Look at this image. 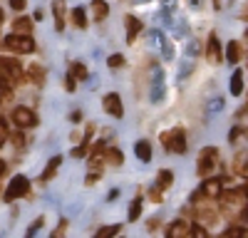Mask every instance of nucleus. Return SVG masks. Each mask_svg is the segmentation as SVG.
I'll return each instance as SVG.
<instances>
[{"label": "nucleus", "instance_id": "nucleus-1", "mask_svg": "<svg viewBox=\"0 0 248 238\" xmlns=\"http://www.w3.org/2000/svg\"><path fill=\"white\" fill-rule=\"evenodd\" d=\"M216 169H218V149H216V147H206V149H201V154H199V164H196L199 176L209 178Z\"/></svg>", "mask_w": 248, "mask_h": 238}, {"label": "nucleus", "instance_id": "nucleus-2", "mask_svg": "<svg viewBox=\"0 0 248 238\" xmlns=\"http://www.w3.org/2000/svg\"><path fill=\"white\" fill-rule=\"evenodd\" d=\"M161 144L167 147L171 154H184L186 151V132L181 127H174L161 134Z\"/></svg>", "mask_w": 248, "mask_h": 238}, {"label": "nucleus", "instance_id": "nucleus-3", "mask_svg": "<svg viewBox=\"0 0 248 238\" xmlns=\"http://www.w3.org/2000/svg\"><path fill=\"white\" fill-rule=\"evenodd\" d=\"M5 47H8V50H13V52H17V55H28V52H32V50H35V40H32L30 35L13 32V35H8V37H5Z\"/></svg>", "mask_w": 248, "mask_h": 238}, {"label": "nucleus", "instance_id": "nucleus-4", "mask_svg": "<svg viewBox=\"0 0 248 238\" xmlns=\"http://www.w3.org/2000/svg\"><path fill=\"white\" fill-rule=\"evenodd\" d=\"M10 119H13V124L17 129H32V127H37V114L30 107H15Z\"/></svg>", "mask_w": 248, "mask_h": 238}, {"label": "nucleus", "instance_id": "nucleus-5", "mask_svg": "<svg viewBox=\"0 0 248 238\" xmlns=\"http://www.w3.org/2000/svg\"><path fill=\"white\" fill-rule=\"evenodd\" d=\"M30 193V181H28V176H15L13 181L8 184V189H5V201H15V198H20V196H28Z\"/></svg>", "mask_w": 248, "mask_h": 238}, {"label": "nucleus", "instance_id": "nucleus-6", "mask_svg": "<svg viewBox=\"0 0 248 238\" xmlns=\"http://www.w3.org/2000/svg\"><path fill=\"white\" fill-rule=\"evenodd\" d=\"M102 109H105L107 114H112V117H117V119L124 117V104H122V99H119L117 92L105 94V99H102Z\"/></svg>", "mask_w": 248, "mask_h": 238}, {"label": "nucleus", "instance_id": "nucleus-7", "mask_svg": "<svg viewBox=\"0 0 248 238\" xmlns=\"http://www.w3.org/2000/svg\"><path fill=\"white\" fill-rule=\"evenodd\" d=\"M167 236H171V238H186V236H194V223L191 221H186V218H181V221H174L171 226H169V231H167Z\"/></svg>", "mask_w": 248, "mask_h": 238}, {"label": "nucleus", "instance_id": "nucleus-8", "mask_svg": "<svg viewBox=\"0 0 248 238\" xmlns=\"http://www.w3.org/2000/svg\"><path fill=\"white\" fill-rule=\"evenodd\" d=\"M203 198H218L221 196V181H218V178H206V181H203V186H201V191H199Z\"/></svg>", "mask_w": 248, "mask_h": 238}, {"label": "nucleus", "instance_id": "nucleus-9", "mask_svg": "<svg viewBox=\"0 0 248 238\" xmlns=\"http://www.w3.org/2000/svg\"><path fill=\"white\" fill-rule=\"evenodd\" d=\"M52 15H55V30L60 32L65 28V0H55L52 3Z\"/></svg>", "mask_w": 248, "mask_h": 238}, {"label": "nucleus", "instance_id": "nucleus-10", "mask_svg": "<svg viewBox=\"0 0 248 238\" xmlns=\"http://www.w3.org/2000/svg\"><path fill=\"white\" fill-rule=\"evenodd\" d=\"M206 57H209V62H218V60H221V45H218V37H216V35L209 37V45H206Z\"/></svg>", "mask_w": 248, "mask_h": 238}, {"label": "nucleus", "instance_id": "nucleus-11", "mask_svg": "<svg viewBox=\"0 0 248 238\" xmlns=\"http://www.w3.org/2000/svg\"><path fill=\"white\" fill-rule=\"evenodd\" d=\"M134 154H137V159H141V162L147 164L149 159H152V144L141 139V142H137V144H134Z\"/></svg>", "mask_w": 248, "mask_h": 238}, {"label": "nucleus", "instance_id": "nucleus-12", "mask_svg": "<svg viewBox=\"0 0 248 238\" xmlns=\"http://www.w3.org/2000/svg\"><path fill=\"white\" fill-rule=\"evenodd\" d=\"M60 164H62V156H52L50 162H47V166H45V171H43V181H50V178L57 174V169H60Z\"/></svg>", "mask_w": 248, "mask_h": 238}, {"label": "nucleus", "instance_id": "nucleus-13", "mask_svg": "<svg viewBox=\"0 0 248 238\" xmlns=\"http://www.w3.org/2000/svg\"><path fill=\"white\" fill-rule=\"evenodd\" d=\"M141 23H139V17L134 15H127V43H134L137 40V32H139Z\"/></svg>", "mask_w": 248, "mask_h": 238}, {"label": "nucleus", "instance_id": "nucleus-14", "mask_svg": "<svg viewBox=\"0 0 248 238\" xmlns=\"http://www.w3.org/2000/svg\"><path fill=\"white\" fill-rule=\"evenodd\" d=\"M174 184V174L169 171V169H161L159 174H156V186L164 191V189H169Z\"/></svg>", "mask_w": 248, "mask_h": 238}, {"label": "nucleus", "instance_id": "nucleus-15", "mask_svg": "<svg viewBox=\"0 0 248 238\" xmlns=\"http://www.w3.org/2000/svg\"><path fill=\"white\" fill-rule=\"evenodd\" d=\"M32 30V20L30 17H17L13 23V32H20V35H30Z\"/></svg>", "mask_w": 248, "mask_h": 238}, {"label": "nucleus", "instance_id": "nucleus-16", "mask_svg": "<svg viewBox=\"0 0 248 238\" xmlns=\"http://www.w3.org/2000/svg\"><path fill=\"white\" fill-rule=\"evenodd\" d=\"M92 13H94V20H105L109 15V5L105 0H92Z\"/></svg>", "mask_w": 248, "mask_h": 238}, {"label": "nucleus", "instance_id": "nucleus-17", "mask_svg": "<svg viewBox=\"0 0 248 238\" xmlns=\"http://www.w3.org/2000/svg\"><path fill=\"white\" fill-rule=\"evenodd\" d=\"M70 74L77 79V82H85V79H87V67L82 62H72L70 65Z\"/></svg>", "mask_w": 248, "mask_h": 238}, {"label": "nucleus", "instance_id": "nucleus-18", "mask_svg": "<svg viewBox=\"0 0 248 238\" xmlns=\"http://www.w3.org/2000/svg\"><path fill=\"white\" fill-rule=\"evenodd\" d=\"M241 52H243V50H241V45H238L236 40H233V43H229V50H226V60L236 65L238 60H241Z\"/></svg>", "mask_w": 248, "mask_h": 238}, {"label": "nucleus", "instance_id": "nucleus-19", "mask_svg": "<svg viewBox=\"0 0 248 238\" xmlns=\"http://www.w3.org/2000/svg\"><path fill=\"white\" fill-rule=\"evenodd\" d=\"M105 162H109L112 166H119L124 162V154L119 149H105Z\"/></svg>", "mask_w": 248, "mask_h": 238}, {"label": "nucleus", "instance_id": "nucleus-20", "mask_svg": "<svg viewBox=\"0 0 248 238\" xmlns=\"http://www.w3.org/2000/svg\"><path fill=\"white\" fill-rule=\"evenodd\" d=\"M72 23H75L79 30H85V28H87V15H85V8H75V10H72Z\"/></svg>", "mask_w": 248, "mask_h": 238}, {"label": "nucleus", "instance_id": "nucleus-21", "mask_svg": "<svg viewBox=\"0 0 248 238\" xmlns=\"http://www.w3.org/2000/svg\"><path fill=\"white\" fill-rule=\"evenodd\" d=\"M241 92H243V74L236 70V72L231 74V94H233V97H238Z\"/></svg>", "mask_w": 248, "mask_h": 238}, {"label": "nucleus", "instance_id": "nucleus-22", "mask_svg": "<svg viewBox=\"0 0 248 238\" xmlns=\"http://www.w3.org/2000/svg\"><path fill=\"white\" fill-rule=\"evenodd\" d=\"M28 74H30V79H32L35 85H43L45 82V67H40V65H32L28 70Z\"/></svg>", "mask_w": 248, "mask_h": 238}, {"label": "nucleus", "instance_id": "nucleus-23", "mask_svg": "<svg viewBox=\"0 0 248 238\" xmlns=\"http://www.w3.org/2000/svg\"><path fill=\"white\" fill-rule=\"evenodd\" d=\"M139 213H141V198L137 196L134 201L129 204V221H137V218H139Z\"/></svg>", "mask_w": 248, "mask_h": 238}, {"label": "nucleus", "instance_id": "nucleus-24", "mask_svg": "<svg viewBox=\"0 0 248 238\" xmlns=\"http://www.w3.org/2000/svg\"><path fill=\"white\" fill-rule=\"evenodd\" d=\"M231 236H248V228H243V226H231V228L223 231V238H231Z\"/></svg>", "mask_w": 248, "mask_h": 238}, {"label": "nucleus", "instance_id": "nucleus-25", "mask_svg": "<svg viewBox=\"0 0 248 238\" xmlns=\"http://www.w3.org/2000/svg\"><path fill=\"white\" fill-rule=\"evenodd\" d=\"M119 231H122V226H105V228L97 231V236H99V238H109V236H114V233H119Z\"/></svg>", "mask_w": 248, "mask_h": 238}, {"label": "nucleus", "instance_id": "nucleus-26", "mask_svg": "<svg viewBox=\"0 0 248 238\" xmlns=\"http://www.w3.org/2000/svg\"><path fill=\"white\" fill-rule=\"evenodd\" d=\"M107 65H109L112 70H117V67H122V65H124V57H122V55H109Z\"/></svg>", "mask_w": 248, "mask_h": 238}, {"label": "nucleus", "instance_id": "nucleus-27", "mask_svg": "<svg viewBox=\"0 0 248 238\" xmlns=\"http://www.w3.org/2000/svg\"><path fill=\"white\" fill-rule=\"evenodd\" d=\"M10 8H13L15 13H23V10L28 8V0H10Z\"/></svg>", "mask_w": 248, "mask_h": 238}, {"label": "nucleus", "instance_id": "nucleus-28", "mask_svg": "<svg viewBox=\"0 0 248 238\" xmlns=\"http://www.w3.org/2000/svg\"><path fill=\"white\" fill-rule=\"evenodd\" d=\"M65 87H67V92H72V89L77 87V79H75L72 74H67V79H65Z\"/></svg>", "mask_w": 248, "mask_h": 238}, {"label": "nucleus", "instance_id": "nucleus-29", "mask_svg": "<svg viewBox=\"0 0 248 238\" xmlns=\"http://www.w3.org/2000/svg\"><path fill=\"white\" fill-rule=\"evenodd\" d=\"M5 139H8V132H5V122L0 119V147L5 144Z\"/></svg>", "mask_w": 248, "mask_h": 238}, {"label": "nucleus", "instance_id": "nucleus-30", "mask_svg": "<svg viewBox=\"0 0 248 238\" xmlns=\"http://www.w3.org/2000/svg\"><path fill=\"white\" fill-rule=\"evenodd\" d=\"M43 223H45V221H43V218H37V221H35V223H32L30 228H28V236H32V233H35L37 228H43Z\"/></svg>", "mask_w": 248, "mask_h": 238}, {"label": "nucleus", "instance_id": "nucleus-31", "mask_svg": "<svg viewBox=\"0 0 248 238\" xmlns=\"http://www.w3.org/2000/svg\"><path fill=\"white\" fill-rule=\"evenodd\" d=\"M13 142H15V147H23L25 139H23V134H13Z\"/></svg>", "mask_w": 248, "mask_h": 238}, {"label": "nucleus", "instance_id": "nucleus-32", "mask_svg": "<svg viewBox=\"0 0 248 238\" xmlns=\"http://www.w3.org/2000/svg\"><path fill=\"white\" fill-rule=\"evenodd\" d=\"M65 228H67V221H62V223L55 228V233H52V236H62V233H65Z\"/></svg>", "mask_w": 248, "mask_h": 238}, {"label": "nucleus", "instance_id": "nucleus-33", "mask_svg": "<svg viewBox=\"0 0 248 238\" xmlns=\"http://www.w3.org/2000/svg\"><path fill=\"white\" fill-rule=\"evenodd\" d=\"M223 107V99H214V102H211V109H221Z\"/></svg>", "mask_w": 248, "mask_h": 238}, {"label": "nucleus", "instance_id": "nucleus-34", "mask_svg": "<svg viewBox=\"0 0 248 238\" xmlns=\"http://www.w3.org/2000/svg\"><path fill=\"white\" fill-rule=\"evenodd\" d=\"M70 119H72V122H79V119H82V112H72Z\"/></svg>", "mask_w": 248, "mask_h": 238}, {"label": "nucleus", "instance_id": "nucleus-35", "mask_svg": "<svg viewBox=\"0 0 248 238\" xmlns=\"http://www.w3.org/2000/svg\"><path fill=\"white\" fill-rule=\"evenodd\" d=\"M241 213H243V218H246V221H248V204L243 206V211H241Z\"/></svg>", "mask_w": 248, "mask_h": 238}, {"label": "nucleus", "instance_id": "nucleus-36", "mask_svg": "<svg viewBox=\"0 0 248 238\" xmlns=\"http://www.w3.org/2000/svg\"><path fill=\"white\" fill-rule=\"evenodd\" d=\"M3 171H5V164H3V162H0V174H3Z\"/></svg>", "mask_w": 248, "mask_h": 238}, {"label": "nucleus", "instance_id": "nucleus-37", "mask_svg": "<svg viewBox=\"0 0 248 238\" xmlns=\"http://www.w3.org/2000/svg\"><path fill=\"white\" fill-rule=\"evenodd\" d=\"M3 17H5V15H3V10H0V23H3Z\"/></svg>", "mask_w": 248, "mask_h": 238}, {"label": "nucleus", "instance_id": "nucleus-38", "mask_svg": "<svg viewBox=\"0 0 248 238\" xmlns=\"http://www.w3.org/2000/svg\"><path fill=\"white\" fill-rule=\"evenodd\" d=\"M243 191H246V198H248V186H246V189H243Z\"/></svg>", "mask_w": 248, "mask_h": 238}]
</instances>
